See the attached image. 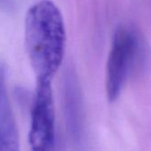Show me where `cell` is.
<instances>
[{
    "label": "cell",
    "instance_id": "obj_1",
    "mask_svg": "<svg viewBox=\"0 0 151 151\" xmlns=\"http://www.w3.org/2000/svg\"><path fill=\"white\" fill-rule=\"evenodd\" d=\"M66 31L63 16L50 0H41L27 12L25 45L37 80H49L63 61Z\"/></svg>",
    "mask_w": 151,
    "mask_h": 151
},
{
    "label": "cell",
    "instance_id": "obj_2",
    "mask_svg": "<svg viewBox=\"0 0 151 151\" xmlns=\"http://www.w3.org/2000/svg\"><path fill=\"white\" fill-rule=\"evenodd\" d=\"M147 58V46L139 30L129 24L117 27L106 68V93L110 102L118 99L129 77L143 71Z\"/></svg>",
    "mask_w": 151,
    "mask_h": 151
},
{
    "label": "cell",
    "instance_id": "obj_3",
    "mask_svg": "<svg viewBox=\"0 0 151 151\" xmlns=\"http://www.w3.org/2000/svg\"><path fill=\"white\" fill-rule=\"evenodd\" d=\"M51 82L37 80L29 132V144L31 151H53L55 109Z\"/></svg>",
    "mask_w": 151,
    "mask_h": 151
},
{
    "label": "cell",
    "instance_id": "obj_4",
    "mask_svg": "<svg viewBox=\"0 0 151 151\" xmlns=\"http://www.w3.org/2000/svg\"><path fill=\"white\" fill-rule=\"evenodd\" d=\"M62 104L69 138L76 147L80 148L85 138L83 95L78 75L73 68H68L64 73Z\"/></svg>",
    "mask_w": 151,
    "mask_h": 151
},
{
    "label": "cell",
    "instance_id": "obj_5",
    "mask_svg": "<svg viewBox=\"0 0 151 151\" xmlns=\"http://www.w3.org/2000/svg\"><path fill=\"white\" fill-rule=\"evenodd\" d=\"M6 69L0 62V151H20L16 120L6 88Z\"/></svg>",
    "mask_w": 151,
    "mask_h": 151
}]
</instances>
